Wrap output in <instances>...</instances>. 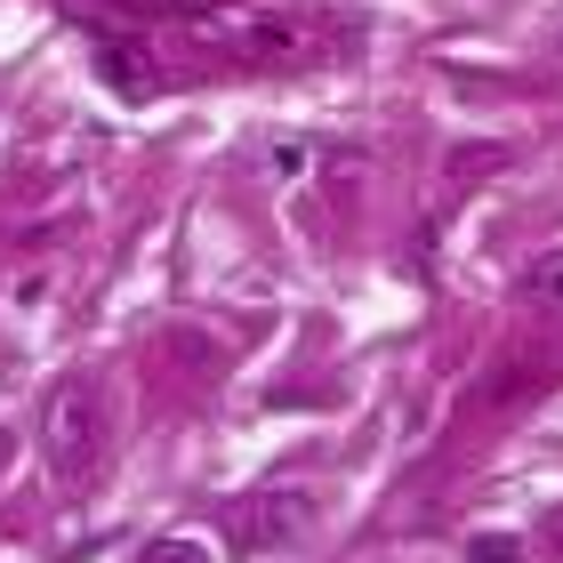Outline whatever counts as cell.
Instances as JSON below:
<instances>
[{
	"mask_svg": "<svg viewBox=\"0 0 563 563\" xmlns=\"http://www.w3.org/2000/svg\"><path fill=\"white\" fill-rule=\"evenodd\" d=\"M145 563H210V555H201V548H194V540H162V548H153V555H145Z\"/></svg>",
	"mask_w": 563,
	"mask_h": 563,
	"instance_id": "obj_6",
	"label": "cell"
},
{
	"mask_svg": "<svg viewBox=\"0 0 563 563\" xmlns=\"http://www.w3.org/2000/svg\"><path fill=\"white\" fill-rule=\"evenodd\" d=\"M314 523V492H298V483H282V492H266V499H250V516H242V531L258 548H282L290 531H306Z\"/></svg>",
	"mask_w": 563,
	"mask_h": 563,
	"instance_id": "obj_2",
	"label": "cell"
},
{
	"mask_svg": "<svg viewBox=\"0 0 563 563\" xmlns=\"http://www.w3.org/2000/svg\"><path fill=\"white\" fill-rule=\"evenodd\" d=\"M41 451H48V475H57V483H97V475H106L113 411H106V387H97V378H65V387L48 395Z\"/></svg>",
	"mask_w": 563,
	"mask_h": 563,
	"instance_id": "obj_1",
	"label": "cell"
},
{
	"mask_svg": "<svg viewBox=\"0 0 563 563\" xmlns=\"http://www.w3.org/2000/svg\"><path fill=\"white\" fill-rule=\"evenodd\" d=\"M266 162H274V177H298V169H306V145H290V137H274V145H266Z\"/></svg>",
	"mask_w": 563,
	"mask_h": 563,
	"instance_id": "obj_5",
	"label": "cell"
},
{
	"mask_svg": "<svg viewBox=\"0 0 563 563\" xmlns=\"http://www.w3.org/2000/svg\"><path fill=\"white\" fill-rule=\"evenodd\" d=\"M555 48H563V33H555Z\"/></svg>",
	"mask_w": 563,
	"mask_h": 563,
	"instance_id": "obj_7",
	"label": "cell"
},
{
	"mask_svg": "<svg viewBox=\"0 0 563 563\" xmlns=\"http://www.w3.org/2000/svg\"><path fill=\"white\" fill-rule=\"evenodd\" d=\"M97 73H106V81L121 89V97H153V89H162V65H153V48L137 41H97Z\"/></svg>",
	"mask_w": 563,
	"mask_h": 563,
	"instance_id": "obj_3",
	"label": "cell"
},
{
	"mask_svg": "<svg viewBox=\"0 0 563 563\" xmlns=\"http://www.w3.org/2000/svg\"><path fill=\"white\" fill-rule=\"evenodd\" d=\"M563 290V250H548V258L523 266V298H555Z\"/></svg>",
	"mask_w": 563,
	"mask_h": 563,
	"instance_id": "obj_4",
	"label": "cell"
}]
</instances>
